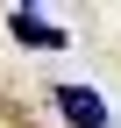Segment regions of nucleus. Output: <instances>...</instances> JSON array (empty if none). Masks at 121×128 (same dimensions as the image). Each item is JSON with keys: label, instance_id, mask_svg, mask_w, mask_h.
Here are the masks:
<instances>
[{"label": "nucleus", "instance_id": "obj_2", "mask_svg": "<svg viewBox=\"0 0 121 128\" xmlns=\"http://www.w3.org/2000/svg\"><path fill=\"white\" fill-rule=\"evenodd\" d=\"M7 28H14V43H28V50H71L64 28L43 22V14H28V7H14V14H7Z\"/></svg>", "mask_w": 121, "mask_h": 128}, {"label": "nucleus", "instance_id": "obj_1", "mask_svg": "<svg viewBox=\"0 0 121 128\" xmlns=\"http://www.w3.org/2000/svg\"><path fill=\"white\" fill-rule=\"evenodd\" d=\"M50 100H57V114H64L71 128H107V100H100L93 86H57Z\"/></svg>", "mask_w": 121, "mask_h": 128}]
</instances>
